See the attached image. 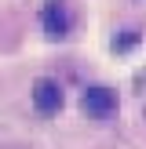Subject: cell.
Segmentation results:
<instances>
[{
	"label": "cell",
	"mask_w": 146,
	"mask_h": 149,
	"mask_svg": "<svg viewBox=\"0 0 146 149\" xmlns=\"http://www.w3.org/2000/svg\"><path fill=\"white\" fill-rule=\"evenodd\" d=\"M80 106H84V113H88V116H95V120H106V116L117 109V91H110V87H88L84 98H80Z\"/></svg>",
	"instance_id": "6da1fadb"
},
{
	"label": "cell",
	"mask_w": 146,
	"mask_h": 149,
	"mask_svg": "<svg viewBox=\"0 0 146 149\" xmlns=\"http://www.w3.org/2000/svg\"><path fill=\"white\" fill-rule=\"evenodd\" d=\"M40 22H44V33H48V36H55V40L69 33V11H66V4H62V0H48V4H44Z\"/></svg>",
	"instance_id": "7a4b0ae2"
},
{
	"label": "cell",
	"mask_w": 146,
	"mask_h": 149,
	"mask_svg": "<svg viewBox=\"0 0 146 149\" xmlns=\"http://www.w3.org/2000/svg\"><path fill=\"white\" fill-rule=\"evenodd\" d=\"M33 106L40 113H58L62 109V87L55 80H36L33 84Z\"/></svg>",
	"instance_id": "3957f363"
}]
</instances>
